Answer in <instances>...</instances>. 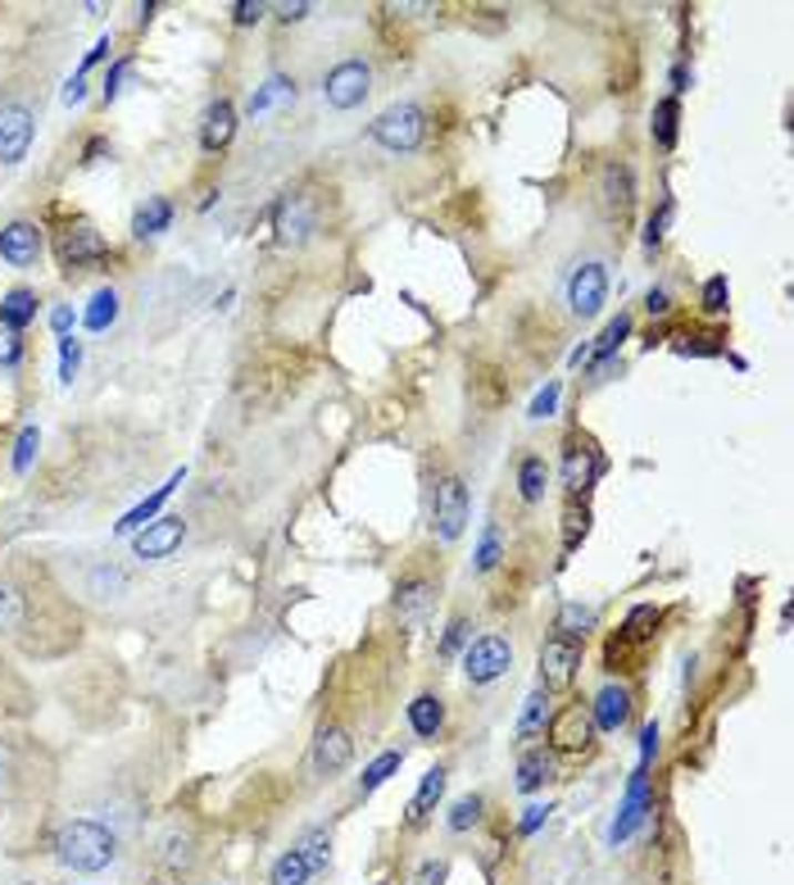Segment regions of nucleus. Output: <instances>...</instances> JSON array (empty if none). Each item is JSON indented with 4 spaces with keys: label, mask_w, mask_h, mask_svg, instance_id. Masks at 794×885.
I'll use <instances>...</instances> for the list:
<instances>
[{
    "label": "nucleus",
    "mask_w": 794,
    "mask_h": 885,
    "mask_svg": "<svg viewBox=\"0 0 794 885\" xmlns=\"http://www.w3.org/2000/svg\"><path fill=\"white\" fill-rule=\"evenodd\" d=\"M436 604V586L431 581H400V590H395V613H400L405 622H423L427 609Z\"/></svg>",
    "instance_id": "nucleus-22"
},
{
    "label": "nucleus",
    "mask_w": 794,
    "mask_h": 885,
    "mask_svg": "<svg viewBox=\"0 0 794 885\" xmlns=\"http://www.w3.org/2000/svg\"><path fill=\"white\" fill-rule=\"evenodd\" d=\"M368 91H373V69H368V60H355V55L327 69V78H323V101L340 114L359 110L368 101Z\"/></svg>",
    "instance_id": "nucleus-4"
},
{
    "label": "nucleus",
    "mask_w": 794,
    "mask_h": 885,
    "mask_svg": "<svg viewBox=\"0 0 794 885\" xmlns=\"http://www.w3.org/2000/svg\"><path fill=\"white\" fill-rule=\"evenodd\" d=\"M464 641H468V618H455V622H450V631H445V641H440V654H455V650H464Z\"/></svg>",
    "instance_id": "nucleus-51"
},
{
    "label": "nucleus",
    "mask_w": 794,
    "mask_h": 885,
    "mask_svg": "<svg viewBox=\"0 0 794 885\" xmlns=\"http://www.w3.org/2000/svg\"><path fill=\"white\" fill-rule=\"evenodd\" d=\"M676 119H681L676 95H663V101L654 105V123H650V132H654V141L663 145V151H672V145H676Z\"/></svg>",
    "instance_id": "nucleus-35"
},
{
    "label": "nucleus",
    "mask_w": 794,
    "mask_h": 885,
    "mask_svg": "<svg viewBox=\"0 0 794 885\" xmlns=\"http://www.w3.org/2000/svg\"><path fill=\"white\" fill-rule=\"evenodd\" d=\"M350 759H355V741H350V731L345 726H332V722H323L318 731H314V750H309V763H314V772L318 776H340L345 767H350Z\"/></svg>",
    "instance_id": "nucleus-13"
},
{
    "label": "nucleus",
    "mask_w": 794,
    "mask_h": 885,
    "mask_svg": "<svg viewBox=\"0 0 794 885\" xmlns=\"http://www.w3.org/2000/svg\"><path fill=\"white\" fill-rule=\"evenodd\" d=\"M114 318H119V295H114V291H95V301H91V309H86V327H91V332H105Z\"/></svg>",
    "instance_id": "nucleus-39"
},
{
    "label": "nucleus",
    "mask_w": 794,
    "mask_h": 885,
    "mask_svg": "<svg viewBox=\"0 0 794 885\" xmlns=\"http://www.w3.org/2000/svg\"><path fill=\"white\" fill-rule=\"evenodd\" d=\"M368 136L390 155H414V151H423V141H427V110L414 105V101L390 105V110H381L373 119Z\"/></svg>",
    "instance_id": "nucleus-2"
},
{
    "label": "nucleus",
    "mask_w": 794,
    "mask_h": 885,
    "mask_svg": "<svg viewBox=\"0 0 794 885\" xmlns=\"http://www.w3.org/2000/svg\"><path fill=\"white\" fill-rule=\"evenodd\" d=\"M495 563H500V527H486L481 550H477V572H490Z\"/></svg>",
    "instance_id": "nucleus-44"
},
{
    "label": "nucleus",
    "mask_w": 794,
    "mask_h": 885,
    "mask_svg": "<svg viewBox=\"0 0 794 885\" xmlns=\"http://www.w3.org/2000/svg\"><path fill=\"white\" fill-rule=\"evenodd\" d=\"M544 486H550V464H544L540 455H527L518 464V496L527 505H536V500H544Z\"/></svg>",
    "instance_id": "nucleus-28"
},
{
    "label": "nucleus",
    "mask_w": 794,
    "mask_h": 885,
    "mask_svg": "<svg viewBox=\"0 0 794 885\" xmlns=\"http://www.w3.org/2000/svg\"><path fill=\"white\" fill-rule=\"evenodd\" d=\"M37 440H41V431L28 423V427L19 431V440H14V472H28L32 455H37Z\"/></svg>",
    "instance_id": "nucleus-43"
},
{
    "label": "nucleus",
    "mask_w": 794,
    "mask_h": 885,
    "mask_svg": "<svg viewBox=\"0 0 794 885\" xmlns=\"http://www.w3.org/2000/svg\"><path fill=\"white\" fill-rule=\"evenodd\" d=\"M182 536H186V522H182V518H155V522H145V527L132 536V555L145 559V563H160V559H169V555L182 546Z\"/></svg>",
    "instance_id": "nucleus-14"
},
{
    "label": "nucleus",
    "mask_w": 794,
    "mask_h": 885,
    "mask_svg": "<svg viewBox=\"0 0 794 885\" xmlns=\"http://www.w3.org/2000/svg\"><path fill=\"white\" fill-rule=\"evenodd\" d=\"M600 477V459H594L590 450H581V446H572L568 455H563V486L572 490V496H581V490Z\"/></svg>",
    "instance_id": "nucleus-26"
},
{
    "label": "nucleus",
    "mask_w": 794,
    "mask_h": 885,
    "mask_svg": "<svg viewBox=\"0 0 794 885\" xmlns=\"http://www.w3.org/2000/svg\"><path fill=\"white\" fill-rule=\"evenodd\" d=\"M577 668H581V641L550 635L540 645V691H568L577 681Z\"/></svg>",
    "instance_id": "nucleus-10"
},
{
    "label": "nucleus",
    "mask_w": 794,
    "mask_h": 885,
    "mask_svg": "<svg viewBox=\"0 0 794 885\" xmlns=\"http://www.w3.org/2000/svg\"><path fill=\"white\" fill-rule=\"evenodd\" d=\"M37 255H41V227L37 223L14 218V223L0 227V260L6 264L28 268V264H37Z\"/></svg>",
    "instance_id": "nucleus-15"
},
{
    "label": "nucleus",
    "mask_w": 794,
    "mask_h": 885,
    "mask_svg": "<svg viewBox=\"0 0 794 885\" xmlns=\"http://www.w3.org/2000/svg\"><path fill=\"white\" fill-rule=\"evenodd\" d=\"M314 227H318V210H314L309 195H286L282 210H277V241L301 245V241H309Z\"/></svg>",
    "instance_id": "nucleus-16"
},
{
    "label": "nucleus",
    "mask_w": 794,
    "mask_h": 885,
    "mask_svg": "<svg viewBox=\"0 0 794 885\" xmlns=\"http://www.w3.org/2000/svg\"><path fill=\"white\" fill-rule=\"evenodd\" d=\"M659 754V726L650 722V726H644L640 731V767H650V759Z\"/></svg>",
    "instance_id": "nucleus-52"
},
{
    "label": "nucleus",
    "mask_w": 794,
    "mask_h": 885,
    "mask_svg": "<svg viewBox=\"0 0 794 885\" xmlns=\"http://www.w3.org/2000/svg\"><path fill=\"white\" fill-rule=\"evenodd\" d=\"M82 95H86V82H82V78H73V82L64 87V105H78Z\"/></svg>",
    "instance_id": "nucleus-58"
},
{
    "label": "nucleus",
    "mask_w": 794,
    "mask_h": 885,
    "mask_svg": "<svg viewBox=\"0 0 794 885\" xmlns=\"http://www.w3.org/2000/svg\"><path fill=\"white\" fill-rule=\"evenodd\" d=\"M373 885H386V881H373Z\"/></svg>",
    "instance_id": "nucleus-60"
},
{
    "label": "nucleus",
    "mask_w": 794,
    "mask_h": 885,
    "mask_svg": "<svg viewBox=\"0 0 794 885\" xmlns=\"http://www.w3.org/2000/svg\"><path fill=\"white\" fill-rule=\"evenodd\" d=\"M644 813H654V795H650V781H644V767H635L631 781H627V795H622V804H618V817H613V826H609V841H613V845H627L631 835L640 831Z\"/></svg>",
    "instance_id": "nucleus-12"
},
{
    "label": "nucleus",
    "mask_w": 794,
    "mask_h": 885,
    "mask_svg": "<svg viewBox=\"0 0 794 885\" xmlns=\"http://www.w3.org/2000/svg\"><path fill=\"white\" fill-rule=\"evenodd\" d=\"M295 850H301L305 858H309V867H314V876H323L327 867H332V831L327 826H309L301 841H295Z\"/></svg>",
    "instance_id": "nucleus-31"
},
{
    "label": "nucleus",
    "mask_w": 794,
    "mask_h": 885,
    "mask_svg": "<svg viewBox=\"0 0 794 885\" xmlns=\"http://www.w3.org/2000/svg\"><path fill=\"white\" fill-rule=\"evenodd\" d=\"M550 781H554V754L544 745L522 750V759H518V795H536Z\"/></svg>",
    "instance_id": "nucleus-19"
},
{
    "label": "nucleus",
    "mask_w": 794,
    "mask_h": 885,
    "mask_svg": "<svg viewBox=\"0 0 794 885\" xmlns=\"http://www.w3.org/2000/svg\"><path fill=\"white\" fill-rule=\"evenodd\" d=\"M550 754H568V759H581L594 750V722H590V709L572 704L563 713H554L550 722Z\"/></svg>",
    "instance_id": "nucleus-8"
},
{
    "label": "nucleus",
    "mask_w": 794,
    "mask_h": 885,
    "mask_svg": "<svg viewBox=\"0 0 794 885\" xmlns=\"http://www.w3.org/2000/svg\"><path fill=\"white\" fill-rule=\"evenodd\" d=\"M23 618H28V596L10 577H0V631H19Z\"/></svg>",
    "instance_id": "nucleus-33"
},
{
    "label": "nucleus",
    "mask_w": 794,
    "mask_h": 885,
    "mask_svg": "<svg viewBox=\"0 0 794 885\" xmlns=\"http://www.w3.org/2000/svg\"><path fill=\"white\" fill-rule=\"evenodd\" d=\"M55 858H60V867H69L78 876H95V872H105L119 858V841H114V831L105 822L73 817L55 835Z\"/></svg>",
    "instance_id": "nucleus-1"
},
{
    "label": "nucleus",
    "mask_w": 794,
    "mask_h": 885,
    "mask_svg": "<svg viewBox=\"0 0 794 885\" xmlns=\"http://www.w3.org/2000/svg\"><path fill=\"white\" fill-rule=\"evenodd\" d=\"M51 327H55V332H60V340H64V336H69V332H73V309H69V305H60V309H51Z\"/></svg>",
    "instance_id": "nucleus-55"
},
{
    "label": "nucleus",
    "mask_w": 794,
    "mask_h": 885,
    "mask_svg": "<svg viewBox=\"0 0 794 885\" xmlns=\"http://www.w3.org/2000/svg\"><path fill=\"white\" fill-rule=\"evenodd\" d=\"M481 813H486V800H481V795H459V800L450 804V813H445V826H450L455 835H464V831H472V826L481 822Z\"/></svg>",
    "instance_id": "nucleus-36"
},
{
    "label": "nucleus",
    "mask_w": 794,
    "mask_h": 885,
    "mask_svg": "<svg viewBox=\"0 0 794 885\" xmlns=\"http://www.w3.org/2000/svg\"><path fill=\"white\" fill-rule=\"evenodd\" d=\"M563 522H568V527H563V546H568V550H572V546H577V540H581V536H586V527H590V509H586V505H581V509H577V505H572V509H568V518H563Z\"/></svg>",
    "instance_id": "nucleus-45"
},
{
    "label": "nucleus",
    "mask_w": 794,
    "mask_h": 885,
    "mask_svg": "<svg viewBox=\"0 0 794 885\" xmlns=\"http://www.w3.org/2000/svg\"><path fill=\"white\" fill-rule=\"evenodd\" d=\"M509 668H513V645L505 641V635H477V641L464 650V677L472 685L500 681Z\"/></svg>",
    "instance_id": "nucleus-6"
},
{
    "label": "nucleus",
    "mask_w": 794,
    "mask_h": 885,
    "mask_svg": "<svg viewBox=\"0 0 794 885\" xmlns=\"http://www.w3.org/2000/svg\"><path fill=\"white\" fill-rule=\"evenodd\" d=\"M309 14V6H305V0H301V6H282V19L286 23H295V19H305Z\"/></svg>",
    "instance_id": "nucleus-59"
},
{
    "label": "nucleus",
    "mask_w": 794,
    "mask_h": 885,
    "mask_svg": "<svg viewBox=\"0 0 794 885\" xmlns=\"http://www.w3.org/2000/svg\"><path fill=\"white\" fill-rule=\"evenodd\" d=\"M726 301H731V282H726V273H713L704 282L700 305H704V314H726Z\"/></svg>",
    "instance_id": "nucleus-41"
},
{
    "label": "nucleus",
    "mask_w": 794,
    "mask_h": 885,
    "mask_svg": "<svg viewBox=\"0 0 794 885\" xmlns=\"http://www.w3.org/2000/svg\"><path fill=\"white\" fill-rule=\"evenodd\" d=\"M400 763H405V750H386V754H377L368 767H364V776H359V795H373V791H381V785L400 772Z\"/></svg>",
    "instance_id": "nucleus-32"
},
{
    "label": "nucleus",
    "mask_w": 794,
    "mask_h": 885,
    "mask_svg": "<svg viewBox=\"0 0 794 885\" xmlns=\"http://www.w3.org/2000/svg\"><path fill=\"white\" fill-rule=\"evenodd\" d=\"M37 136V114L23 101L0 105V164H23Z\"/></svg>",
    "instance_id": "nucleus-9"
},
{
    "label": "nucleus",
    "mask_w": 794,
    "mask_h": 885,
    "mask_svg": "<svg viewBox=\"0 0 794 885\" xmlns=\"http://www.w3.org/2000/svg\"><path fill=\"white\" fill-rule=\"evenodd\" d=\"M445 876H450V863H445V858H427L414 872V885H445Z\"/></svg>",
    "instance_id": "nucleus-47"
},
{
    "label": "nucleus",
    "mask_w": 794,
    "mask_h": 885,
    "mask_svg": "<svg viewBox=\"0 0 794 885\" xmlns=\"http://www.w3.org/2000/svg\"><path fill=\"white\" fill-rule=\"evenodd\" d=\"M550 813H554L550 804H527V808H522V817H518V835H536V831H540V822L550 817Z\"/></svg>",
    "instance_id": "nucleus-48"
},
{
    "label": "nucleus",
    "mask_w": 794,
    "mask_h": 885,
    "mask_svg": "<svg viewBox=\"0 0 794 885\" xmlns=\"http://www.w3.org/2000/svg\"><path fill=\"white\" fill-rule=\"evenodd\" d=\"M182 477H186V472H173V477H169V481H164V486L155 490L151 500H141V505H136V509H132V513H128V518L119 522V536H128V531H136V527H145V522H151V518L160 513V505H164V500L173 496V486H182Z\"/></svg>",
    "instance_id": "nucleus-30"
},
{
    "label": "nucleus",
    "mask_w": 794,
    "mask_h": 885,
    "mask_svg": "<svg viewBox=\"0 0 794 885\" xmlns=\"http://www.w3.org/2000/svg\"><path fill=\"white\" fill-rule=\"evenodd\" d=\"M169 223H173V205L164 201V195H151L141 210H136V218H132V232L145 241V236H160V232H169Z\"/></svg>",
    "instance_id": "nucleus-27"
},
{
    "label": "nucleus",
    "mask_w": 794,
    "mask_h": 885,
    "mask_svg": "<svg viewBox=\"0 0 794 885\" xmlns=\"http://www.w3.org/2000/svg\"><path fill=\"white\" fill-rule=\"evenodd\" d=\"M123 590H128V572H123L119 563H95V568H91L86 596H95V600H119Z\"/></svg>",
    "instance_id": "nucleus-29"
},
{
    "label": "nucleus",
    "mask_w": 794,
    "mask_h": 885,
    "mask_svg": "<svg viewBox=\"0 0 794 885\" xmlns=\"http://www.w3.org/2000/svg\"><path fill=\"white\" fill-rule=\"evenodd\" d=\"M644 309H650L654 318H663L672 305H668V291H650V295H644Z\"/></svg>",
    "instance_id": "nucleus-57"
},
{
    "label": "nucleus",
    "mask_w": 794,
    "mask_h": 885,
    "mask_svg": "<svg viewBox=\"0 0 794 885\" xmlns=\"http://www.w3.org/2000/svg\"><path fill=\"white\" fill-rule=\"evenodd\" d=\"M604 195H609V205L618 210V218L631 210V173H627V164H613L604 173Z\"/></svg>",
    "instance_id": "nucleus-37"
},
{
    "label": "nucleus",
    "mask_w": 794,
    "mask_h": 885,
    "mask_svg": "<svg viewBox=\"0 0 794 885\" xmlns=\"http://www.w3.org/2000/svg\"><path fill=\"white\" fill-rule=\"evenodd\" d=\"M105 55H110V37H101V41H95V45H91V51H86V60H82L78 78H86V69H91V64H101Z\"/></svg>",
    "instance_id": "nucleus-54"
},
{
    "label": "nucleus",
    "mask_w": 794,
    "mask_h": 885,
    "mask_svg": "<svg viewBox=\"0 0 794 885\" xmlns=\"http://www.w3.org/2000/svg\"><path fill=\"white\" fill-rule=\"evenodd\" d=\"M268 885H314V867H309V858L301 854V850H282L277 858H273V867H268Z\"/></svg>",
    "instance_id": "nucleus-23"
},
{
    "label": "nucleus",
    "mask_w": 794,
    "mask_h": 885,
    "mask_svg": "<svg viewBox=\"0 0 794 885\" xmlns=\"http://www.w3.org/2000/svg\"><path fill=\"white\" fill-rule=\"evenodd\" d=\"M654 627H659V609L654 604H635L622 631H627V641H650Z\"/></svg>",
    "instance_id": "nucleus-40"
},
{
    "label": "nucleus",
    "mask_w": 794,
    "mask_h": 885,
    "mask_svg": "<svg viewBox=\"0 0 794 885\" xmlns=\"http://www.w3.org/2000/svg\"><path fill=\"white\" fill-rule=\"evenodd\" d=\"M78 364H82V346H78L73 336H64V340H60V377H64V382H73Z\"/></svg>",
    "instance_id": "nucleus-46"
},
{
    "label": "nucleus",
    "mask_w": 794,
    "mask_h": 885,
    "mask_svg": "<svg viewBox=\"0 0 794 885\" xmlns=\"http://www.w3.org/2000/svg\"><path fill=\"white\" fill-rule=\"evenodd\" d=\"M544 722H550V691H536L527 695V704H522V718H518V735L522 741H531L536 731H544Z\"/></svg>",
    "instance_id": "nucleus-34"
},
{
    "label": "nucleus",
    "mask_w": 794,
    "mask_h": 885,
    "mask_svg": "<svg viewBox=\"0 0 794 885\" xmlns=\"http://www.w3.org/2000/svg\"><path fill=\"white\" fill-rule=\"evenodd\" d=\"M264 10H268L264 0H236V6H232V19L245 28V23H259V19H264Z\"/></svg>",
    "instance_id": "nucleus-49"
},
{
    "label": "nucleus",
    "mask_w": 794,
    "mask_h": 885,
    "mask_svg": "<svg viewBox=\"0 0 794 885\" xmlns=\"http://www.w3.org/2000/svg\"><path fill=\"white\" fill-rule=\"evenodd\" d=\"M32 318H37V291H28V286H14V291L6 295V301H0V327L23 332Z\"/></svg>",
    "instance_id": "nucleus-24"
},
{
    "label": "nucleus",
    "mask_w": 794,
    "mask_h": 885,
    "mask_svg": "<svg viewBox=\"0 0 794 885\" xmlns=\"http://www.w3.org/2000/svg\"><path fill=\"white\" fill-rule=\"evenodd\" d=\"M232 136H236V110H232V101H214L201 123V145L210 155H218V151H227Z\"/></svg>",
    "instance_id": "nucleus-20"
},
{
    "label": "nucleus",
    "mask_w": 794,
    "mask_h": 885,
    "mask_svg": "<svg viewBox=\"0 0 794 885\" xmlns=\"http://www.w3.org/2000/svg\"><path fill=\"white\" fill-rule=\"evenodd\" d=\"M627 718H631V691H627V685H618V681H609L604 691L594 695V704H590V722H594V731L618 735L627 726Z\"/></svg>",
    "instance_id": "nucleus-17"
},
{
    "label": "nucleus",
    "mask_w": 794,
    "mask_h": 885,
    "mask_svg": "<svg viewBox=\"0 0 794 885\" xmlns=\"http://www.w3.org/2000/svg\"><path fill=\"white\" fill-rule=\"evenodd\" d=\"M445 781H450V772H445L440 763L423 772L418 791H414V800H409V808H405V822H409V826H427V822H431L436 804L445 800Z\"/></svg>",
    "instance_id": "nucleus-18"
},
{
    "label": "nucleus",
    "mask_w": 794,
    "mask_h": 885,
    "mask_svg": "<svg viewBox=\"0 0 794 885\" xmlns=\"http://www.w3.org/2000/svg\"><path fill=\"white\" fill-rule=\"evenodd\" d=\"M590 627H594V609H581V604L559 609V635H568V641H581Z\"/></svg>",
    "instance_id": "nucleus-38"
},
{
    "label": "nucleus",
    "mask_w": 794,
    "mask_h": 885,
    "mask_svg": "<svg viewBox=\"0 0 794 885\" xmlns=\"http://www.w3.org/2000/svg\"><path fill=\"white\" fill-rule=\"evenodd\" d=\"M609 301V264L604 260H586L572 268L568 277V309L577 318H594Z\"/></svg>",
    "instance_id": "nucleus-5"
},
{
    "label": "nucleus",
    "mask_w": 794,
    "mask_h": 885,
    "mask_svg": "<svg viewBox=\"0 0 794 885\" xmlns=\"http://www.w3.org/2000/svg\"><path fill=\"white\" fill-rule=\"evenodd\" d=\"M409 726H414L418 741H436L440 726H445V704H440L436 695H418V700L409 704Z\"/></svg>",
    "instance_id": "nucleus-25"
},
{
    "label": "nucleus",
    "mask_w": 794,
    "mask_h": 885,
    "mask_svg": "<svg viewBox=\"0 0 794 885\" xmlns=\"http://www.w3.org/2000/svg\"><path fill=\"white\" fill-rule=\"evenodd\" d=\"M195 863H201V841H195L191 831H182V826H169V831H160V835H155L151 867L160 872V881L177 885V881H186V876L195 872Z\"/></svg>",
    "instance_id": "nucleus-3"
},
{
    "label": "nucleus",
    "mask_w": 794,
    "mask_h": 885,
    "mask_svg": "<svg viewBox=\"0 0 794 885\" xmlns=\"http://www.w3.org/2000/svg\"><path fill=\"white\" fill-rule=\"evenodd\" d=\"M10 781H14V759H10V750L0 745V795L10 791Z\"/></svg>",
    "instance_id": "nucleus-56"
},
{
    "label": "nucleus",
    "mask_w": 794,
    "mask_h": 885,
    "mask_svg": "<svg viewBox=\"0 0 794 885\" xmlns=\"http://www.w3.org/2000/svg\"><path fill=\"white\" fill-rule=\"evenodd\" d=\"M554 405H559V382H550L540 390V396L531 400V418H550L554 414Z\"/></svg>",
    "instance_id": "nucleus-50"
},
{
    "label": "nucleus",
    "mask_w": 794,
    "mask_h": 885,
    "mask_svg": "<svg viewBox=\"0 0 794 885\" xmlns=\"http://www.w3.org/2000/svg\"><path fill=\"white\" fill-rule=\"evenodd\" d=\"M128 69H132L128 60H119V64L110 69V78H105V101H114V95L123 91V78H128Z\"/></svg>",
    "instance_id": "nucleus-53"
},
{
    "label": "nucleus",
    "mask_w": 794,
    "mask_h": 885,
    "mask_svg": "<svg viewBox=\"0 0 794 885\" xmlns=\"http://www.w3.org/2000/svg\"><path fill=\"white\" fill-rule=\"evenodd\" d=\"M431 527L440 540H459L468 527V486L459 477H440L431 496Z\"/></svg>",
    "instance_id": "nucleus-7"
},
{
    "label": "nucleus",
    "mask_w": 794,
    "mask_h": 885,
    "mask_svg": "<svg viewBox=\"0 0 794 885\" xmlns=\"http://www.w3.org/2000/svg\"><path fill=\"white\" fill-rule=\"evenodd\" d=\"M672 201H663L659 205V214L650 218V223H644V251H659V245H663V236H668V223H672Z\"/></svg>",
    "instance_id": "nucleus-42"
},
{
    "label": "nucleus",
    "mask_w": 794,
    "mask_h": 885,
    "mask_svg": "<svg viewBox=\"0 0 794 885\" xmlns=\"http://www.w3.org/2000/svg\"><path fill=\"white\" fill-rule=\"evenodd\" d=\"M55 255H60V264H64V273H78V268H86V264H101V260H110V241L95 232L91 223H73V227H64L60 232V241H55Z\"/></svg>",
    "instance_id": "nucleus-11"
},
{
    "label": "nucleus",
    "mask_w": 794,
    "mask_h": 885,
    "mask_svg": "<svg viewBox=\"0 0 794 885\" xmlns=\"http://www.w3.org/2000/svg\"><path fill=\"white\" fill-rule=\"evenodd\" d=\"M627 336H631V314H618V318L600 332V340H594L590 350H577L572 359H577V364H590V368H600L604 359H613V355L622 350V340H627Z\"/></svg>",
    "instance_id": "nucleus-21"
}]
</instances>
